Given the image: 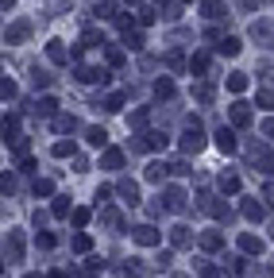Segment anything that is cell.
<instances>
[{"label": "cell", "mask_w": 274, "mask_h": 278, "mask_svg": "<svg viewBox=\"0 0 274 278\" xmlns=\"http://www.w3.org/2000/svg\"><path fill=\"white\" fill-rule=\"evenodd\" d=\"M201 147H205V132L197 128V124H193V128L182 135V151H201Z\"/></svg>", "instance_id": "1"}, {"label": "cell", "mask_w": 274, "mask_h": 278, "mask_svg": "<svg viewBox=\"0 0 274 278\" xmlns=\"http://www.w3.org/2000/svg\"><path fill=\"white\" fill-rule=\"evenodd\" d=\"M232 124H236V128L251 124V112H247V104H244V101H236V104H232Z\"/></svg>", "instance_id": "2"}, {"label": "cell", "mask_w": 274, "mask_h": 278, "mask_svg": "<svg viewBox=\"0 0 274 278\" xmlns=\"http://www.w3.org/2000/svg\"><path fill=\"white\" fill-rule=\"evenodd\" d=\"M217 147L232 155V151H236V132H232V128H220L217 132Z\"/></svg>", "instance_id": "3"}, {"label": "cell", "mask_w": 274, "mask_h": 278, "mask_svg": "<svg viewBox=\"0 0 274 278\" xmlns=\"http://www.w3.org/2000/svg\"><path fill=\"white\" fill-rule=\"evenodd\" d=\"M201 12L209 15V19H224V15H228V8H224L220 0H205V4H201Z\"/></svg>", "instance_id": "4"}, {"label": "cell", "mask_w": 274, "mask_h": 278, "mask_svg": "<svg viewBox=\"0 0 274 278\" xmlns=\"http://www.w3.org/2000/svg\"><path fill=\"white\" fill-rule=\"evenodd\" d=\"M217 50H220V54H228V58H236V54H240V39H220Z\"/></svg>", "instance_id": "5"}, {"label": "cell", "mask_w": 274, "mask_h": 278, "mask_svg": "<svg viewBox=\"0 0 274 278\" xmlns=\"http://www.w3.org/2000/svg\"><path fill=\"white\" fill-rule=\"evenodd\" d=\"M228 89L232 93H244L247 89V73H228Z\"/></svg>", "instance_id": "6"}, {"label": "cell", "mask_w": 274, "mask_h": 278, "mask_svg": "<svg viewBox=\"0 0 274 278\" xmlns=\"http://www.w3.org/2000/svg\"><path fill=\"white\" fill-rule=\"evenodd\" d=\"M27 35V23H15V27H8V35H4V43H19Z\"/></svg>", "instance_id": "7"}, {"label": "cell", "mask_w": 274, "mask_h": 278, "mask_svg": "<svg viewBox=\"0 0 274 278\" xmlns=\"http://www.w3.org/2000/svg\"><path fill=\"white\" fill-rule=\"evenodd\" d=\"M220 190H224V193H236V190H240V178H236V174L220 178Z\"/></svg>", "instance_id": "8"}, {"label": "cell", "mask_w": 274, "mask_h": 278, "mask_svg": "<svg viewBox=\"0 0 274 278\" xmlns=\"http://www.w3.org/2000/svg\"><path fill=\"white\" fill-rule=\"evenodd\" d=\"M162 174H166V166H162V162H151V166H147V178H151V182H159Z\"/></svg>", "instance_id": "9"}, {"label": "cell", "mask_w": 274, "mask_h": 278, "mask_svg": "<svg viewBox=\"0 0 274 278\" xmlns=\"http://www.w3.org/2000/svg\"><path fill=\"white\" fill-rule=\"evenodd\" d=\"M135 240H139V244H155L159 236H155V228H139V232H135Z\"/></svg>", "instance_id": "10"}, {"label": "cell", "mask_w": 274, "mask_h": 278, "mask_svg": "<svg viewBox=\"0 0 274 278\" xmlns=\"http://www.w3.org/2000/svg\"><path fill=\"white\" fill-rule=\"evenodd\" d=\"M120 162H124V155H120V151H108V155H104V166H108V170H116Z\"/></svg>", "instance_id": "11"}, {"label": "cell", "mask_w": 274, "mask_h": 278, "mask_svg": "<svg viewBox=\"0 0 274 278\" xmlns=\"http://www.w3.org/2000/svg\"><path fill=\"white\" fill-rule=\"evenodd\" d=\"M46 54H50L54 62H66V50H62V43H50V46H46Z\"/></svg>", "instance_id": "12"}, {"label": "cell", "mask_w": 274, "mask_h": 278, "mask_svg": "<svg viewBox=\"0 0 274 278\" xmlns=\"http://www.w3.org/2000/svg\"><path fill=\"white\" fill-rule=\"evenodd\" d=\"M89 143H93V147H104V143H108V135H104L101 128H93V132H89Z\"/></svg>", "instance_id": "13"}, {"label": "cell", "mask_w": 274, "mask_h": 278, "mask_svg": "<svg viewBox=\"0 0 274 278\" xmlns=\"http://www.w3.org/2000/svg\"><path fill=\"white\" fill-rule=\"evenodd\" d=\"M54 108H58V104H54V97H43V101H39V112H46V116H50Z\"/></svg>", "instance_id": "14"}, {"label": "cell", "mask_w": 274, "mask_h": 278, "mask_svg": "<svg viewBox=\"0 0 274 278\" xmlns=\"http://www.w3.org/2000/svg\"><path fill=\"white\" fill-rule=\"evenodd\" d=\"M155 93H159V97H170V93H174V85H170V81H166V77H162L159 85H155Z\"/></svg>", "instance_id": "15"}, {"label": "cell", "mask_w": 274, "mask_h": 278, "mask_svg": "<svg viewBox=\"0 0 274 278\" xmlns=\"http://www.w3.org/2000/svg\"><path fill=\"white\" fill-rule=\"evenodd\" d=\"M54 155H58V159H66V155H73V143H58V147H54Z\"/></svg>", "instance_id": "16"}, {"label": "cell", "mask_w": 274, "mask_h": 278, "mask_svg": "<svg viewBox=\"0 0 274 278\" xmlns=\"http://www.w3.org/2000/svg\"><path fill=\"white\" fill-rule=\"evenodd\" d=\"M205 66H209V58H205V54H197V58H193V73H205Z\"/></svg>", "instance_id": "17"}, {"label": "cell", "mask_w": 274, "mask_h": 278, "mask_svg": "<svg viewBox=\"0 0 274 278\" xmlns=\"http://www.w3.org/2000/svg\"><path fill=\"white\" fill-rule=\"evenodd\" d=\"M108 62H112V66H120V62H124V50H116V46H112V50H108Z\"/></svg>", "instance_id": "18"}, {"label": "cell", "mask_w": 274, "mask_h": 278, "mask_svg": "<svg viewBox=\"0 0 274 278\" xmlns=\"http://www.w3.org/2000/svg\"><path fill=\"white\" fill-rule=\"evenodd\" d=\"M263 132H267V135H274V120H267V124H263Z\"/></svg>", "instance_id": "19"}]
</instances>
